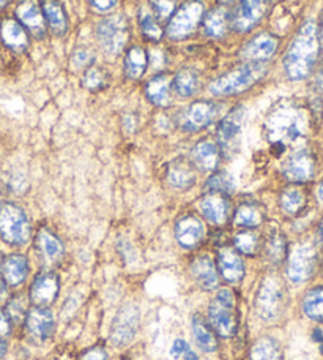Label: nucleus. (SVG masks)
<instances>
[{
	"mask_svg": "<svg viewBox=\"0 0 323 360\" xmlns=\"http://www.w3.org/2000/svg\"><path fill=\"white\" fill-rule=\"evenodd\" d=\"M265 131L271 146L282 152L290 146L301 143L308 136L309 114L296 101H281L270 112Z\"/></svg>",
	"mask_w": 323,
	"mask_h": 360,
	"instance_id": "f257e3e1",
	"label": "nucleus"
},
{
	"mask_svg": "<svg viewBox=\"0 0 323 360\" xmlns=\"http://www.w3.org/2000/svg\"><path fill=\"white\" fill-rule=\"evenodd\" d=\"M319 57V27L314 21L301 25L284 57V70L292 81L306 79Z\"/></svg>",
	"mask_w": 323,
	"mask_h": 360,
	"instance_id": "f03ea898",
	"label": "nucleus"
},
{
	"mask_svg": "<svg viewBox=\"0 0 323 360\" xmlns=\"http://www.w3.org/2000/svg\"><path fill=\"white\" fill-rule=\"evenodd\" d=\"M265 73H267V65L262 62L244 63V65L232 70L228 75L213 81L209 90L215 96H230L242 94L251 86H254Z\"/></svg>",
	"mask_w": 323,
	"mask_h": 360,
	"instance_id": "7ed1b4c3",
	"label": "nucleus"
},
{
	"mask_svg": "<svg viewBox=\"0 0 323 360\" xmlns=\"http://www.w3.org/2000/svg\"><path fill=\"white\" fill-rule=\"evenodd\" d=\"M209 319L213 329L218 335L224 338H232L237 332V311H235V295L230 289H219L215 299L210 302Z\"/></svg>",
	"mask_w": 323,
	"mask_h": 360,
	"instance_id": "20e7f679",
	"label": "nucleus"
},
{
	"mask_svg": "<svg viewBox=\"0 0 323 360\" xmlns=\"http://www.w3.org/2000/svg\"><path fill=\"white\" fill-rule=\"evenodd\" d=\"M0 239L18 247L29 242L30 223L19 205L11 202L0 205Z\"/></svg>",
	"mask_w": 323,
	"mask_h": 360,
	"instance_id": "39448f33",
	"label": "nucleus"
},
{
	"mask_svg": "<svg viewBox=\"0 0 323 360\" xmlns=\"http://www.w3.org/2000/svg\"><path fill=\"white\" fill-rule=\"evenodd\" d=\"M96 37H98V41L106 54H120L129 38L126 18L121 15H112L103 19L98 24V27H96Z\"/></svg>",
	"mask_w": 323,
	"mask_h": 360,
	"instance_id": "423d86ee",
	"label": "nucleus"
},
{
	"mask_svg": "<svg viewBox=\"0 0 323 360\" xmlns=\"http://www.w3.org/2000/svg\"><path fill=\"white\" fill-rule=\"evenodd\" d=\"M202 18L204 4L199 2V0H190V2L180 6L176 15H172L169 25H167V35L172 40H183L197 29Z\"/></svg>",
	"mask_w": 323,
	"mask_h": 360,
	"instance_id": "0eeeda50",
	"label": "nucleus"
},
{
	"mask_svg": "<svg viewBox=\"0 0 323 360\" xmlns=\"http://www.w3.org/2000/svg\"><path fill=\"white\" fill-rule=\"evenodd\" d=\"M284 289L281 281L275 276H268L258 288L256 308L258 316L265 321H273L282 313Z\"/></svg>",
	"mask_w": 323,
	"mask_h": 360,
	"instance_id": "6e6552de",
	"label": "nucleus"
},
{
	"mask_svg": "<svg viewBox=\"0 0 323 360\" xmlns=\"http://www.w3.org/2000/svg\"><path fill=\"white\" fill-rule=\"evenodd\" d=\"M140 321L139 307L134 304H126L119 310L111 327V342L117 348L126 346L133 342V338L138 332V326Z\"/></svg>",
	"mask_w": 323,
	"mask_h": 360,
	"instance_id": "1a4fd4ad",
	"label": "nucleus"
},
{
	"mask_svg": "<svg viewBox=\"0 0 323 360\" xmlns=\"http://www.w3.org/2000/svg\"><path fill=\"white\" fill-rule=\"evenodd\" d=\"M244 115H246V109L243 106H237L225 115L218 127V141L221 144L223 152L228 153V155L235 153L238 146H240Z\"/></svg>",
	"mask_w": 323,
	"mask_h": 360,
	"instance_id": "9d476101",
	"label": "nucleus"
},
{
	"mask_svg": "<svg viewBox=\"0 0 323 360\" xmlns=\"http://www.w3.org/2000/svg\"><path fill=\"white\" fill-rule=\"evenodd\" d=\"M315 252L311 245H298L290 253L287 275L294 283H303L309 280L314 274Z\"/></svg>",
	"mask_w": 323,
	"mask_h": 360,
	"instance_id": "9b49d317",
	"label": "nucleus"
},
{
	"mask_svg": "<svg viewBox=\"0 0 323 360\" xmlns=\"http://www.w3.org/2000/svg\"><path fill=\"white\" fill-rule=\"evenodd\" d=\"M315 171V163H314V157L311 155V152L306 149H300L294 152L292 155L287 158V162L284 163L282 172L290 182H308L311 180Z\"/></svg>",
	"mask_w": 323,
	"mask_h": 360,
	"instance_id": "f8f14e48",
	"label": "nucleus"
},
{
	"mask_svg": "<svg viewBox=\"0 0 323 360\" xmlns=\"http://www.w3.org/2000/svg\"><path fill=\"white\" fill-rule=\"evenodd\" d=\"M59 289L60 281L55 274L46 272L43 275H38L30 289V299L37 307H48L53 302H55Z\"/></svg>",
	"mask_w": 323,
	"mask_h": 360,
	"instance_id": "ddd939ff",
	"label": "nucleus"
},
{
	"mask_svg": "<svg viewBox=\"0 0 323 360\" xmlns=\"http://www.w3.org/2000/svg\"><path fill=\"white\" fill-rule=\"evenodd\" d=\"M216 108L211 101H196L186 109L182 117V127L186 131H199L215 119Z\"/></svg>",
	"mask_w": 323,
	"mask_h": 360,
	"instance_id": "4468645a",
	"label": "nucleus"
},
{
	"mask_svg": "<svg viewBox=\"0 0 323 360\" xmlns=\"http://www.w3.org/2000/svg\"><path fill=\"white\" fill-rule=\"evenodd\" d=\"M268 0H242L234 19V27L238 32H246L263 18Z\"/></svg>",
	"mask_w": 323,
	"mask_h": 360,
	"instance_id": "2eb2a0df",
	"label": "nucleus"
},
{
	"mask_svg": "<svg viewBox=\"0 0 323 360\" xmlns=\"http://www.w3.org/2000/svg\"><path fill=\"white\" fill-rule=\"evenodd\" d=\"M25 326L29 332L37 338H48L54 332V316L48 307H34L27 311Z\"/></svg>",
	"mask_w": 323,
	"mask_h": 360,
	"instance_id": "dca6fc26",
	"label": "nucleus"
},
{
	"mask_svg": "<svg viewBox=\"0 0 323 360\" xmlns=\"http://www.w3.org/2000/svg\"><path fill=\"white\" fill-rule=\"evenodd\" d=\"M176 237L183 248L197 247L204 239V224L199 218L186 215L176 224Z\"/></svg>",
	"mask_w": 323,
	"mask_h": 360,
	"instance_id": "f3484780",
	"label": "nucleus"
},
{
	"mask_svg": "<svg viewBox=\"0 0 323 360\" xmlns=\"http://www.w3.org/2000/svg\"><path fill=\"white\" fill-rule=\"evenodd\" d=\"M16 15L21 21V25H25L35 37H44L46 34V21H44L43 10L34 0H25L18 6Z\"/></svg>",
	"mask_w": 323,
	"mask_h": 360,
	"instance_id": "a211bd4d",
	"label": "nucleus"
},
{
	"mask_svg": "<svg viewBox=\"0 0 323 360\" xmlns=\"http://www.w3.org/2000/svg\"><path fill=\"white\" fill-rule=\"evenodd\" d=\"M204 217L213 224H223L229 217V201L223 193H209L200 202Z\"/></svg>",
	"mask_w": 323,
	"mask_h": 360,
	"instance_id": "6ab92c4d",
	"label": "nucleus"
},
{
	"mask_svg": "<svg viewBox=\"0 0 323 360\" xmlns=\"http://www.w3.org/2000/svg\"><path fill=\"white\" fill-rule=\"evenodd\" d=\"M218 266L221 276L228 283H237L243 278L244 264L235 250L223 248L218 255Z\"/></svg>",
	"mask_w": 323,
	"mask_h": 360,
	"instance_id": "aec40b11",
	"label": "nucleus"
},
{
	"mask_svg": "<svg viewBox=\"0 0 323 360\" xmlns=\"http://www.w3.org/2000/svg\"><path fill=\"white\" fill-rule=\"evenodd\" d=\"M277 44H279V41H277V38L273 35H270V34L258 35L254 38V40H251L246 46H244L243 56H244V59L254 60V62L267 60L271 56H275Z\"/></svg>",
	"mask_w": 323,
	"mask_h": 360,
	"instance_id": "412c9836",
	"label": "nucleus"
},
{
	"mask_svg": "<svg viewBox=\"0 0 323 360\" xmlns=\"http://www.w3.org/2000/svg\"><path fill=\"white\" fill-rule=\"evenodd\" d=\"M191 275L196 285L204 291H211L218 286V272L209 256H200L191 266Z\"/></svg>",
	"mask_w": 323,
	"mask_h": 360,
	"instance_id": "4be33fe9",
	"label": "nucleus"
},
{
	"mask_svg": "<svg viewBox=\"0 0 323 360\" xmlns=\"http://www.w3.org/2000/svg\"><path fill=\"white\" fill-rule=\"evenodd\" d=\"M191 158L197 169L210 172L215 169L219 163V149L215 143H211V141H200V143L194 146Z\"/></svg>",
	"mask_w": 323,
	"mask_h": 360,
	"instance_id": "5701e85b",
	"label": "nucleus"
},
{
	"mask_svg": "<svg viewBox=\"0 0 323 360\" xmlns=\"http://www.w3.org/2000/svg\"><path fill=\"white\" fill-rule=\"evenodd\" d=\"M167 180L173 188L188 190L196 182V172L190 162H186L185 158H178L172 162L167 169Z\"/></svg>",
	"mask_w": 323,
	"mask_h": 360,
	"instance_id": "b1692460",
	"label": "nucleus"
},
{
	"mask_svg": "<svg viewBox=\"0 0 323 360\" xmlns=\"http://www.w3.org/2000/svg\"><path fill=\"white\" fill-rule=\"evenodd\" d=\"M41 10L44 15V21H46L54 35L62 37L67 34L68 18L60 2H57V0H44Z\"/></svg>",
	"mask_w": 323,
	"mask_h": 360,
	"instance_id": "393cba45",
	"label": "nucleus"
},
{
	"mask_svg": "<svg viewBox=\"0 0 323 360\" xmlns=\"http://www.w3.org/2000/svg\"><path fill=\"white\" fill-rule=\"evenodd\" d=\"M29 264L22 255H11L4 261L2 275L8 286H19L27 278Z\"/></svg>",
	"mask_w": 323,
	"mask_h": 360,
	"instance_id": "a878e982",
	"label": "nucleus"
},
{
	"mask_svg": "<svg viewBox=\"0 0 323 360\" xmlns=\"http://www.w3.org/2000/svg\"><path fill=\"white\" fill-rule=\"evenodd\" d=\"M0 37L6 46L15 51H24L29 46L27 34L21 24L15 19H5L0 25Z\"/></svg>",
	"mask_w": 323,
	"mask_h": 360,
	"instance_id": "bb28decb",
	"label": "nucleus"
},
{
	"mask_svg": "<svg viewBox=\"0 0 323 360\" xmlns=\"http://www.w3.org/2000/svg\"><path fill=\"white\" fill-rule=\"evenodd\" d=\"M37 252L44 262H55L62 258L63 245L48 229H41L37 236Z\"/></svg>",
	"mask_w": 323,
	"mask_h": 360,
	"instance_id": "cd10ccee",
	"label": "nucleus"
},
{
	"mask_svg": "<svg viewBox=\"0 0 323 360\" xmlns=\"http://www.w3.org/2000/svg\"><path fill=\"white\" fill-rule=\"evenodd\" d=\"M172 78L167 75H158L147 82L145 94L153 105L167 106L171 101Z\"/></svg>",
	"mask_w": 323,
	"mask_h": 360,
	"instance_id": "c85d7f7f",
	"label": "nucleus"
},
{
	"mask_svg": "<svg viewBox=\"0 0 323 360\" xmlns=\"http://www.w3.org/2000/svg\"><path fill=\"white\" fill-rule=\"evenodd\" d=\"M229 25V13L223 6L211 10L209 15L205 16L204 21V30L205 34L211 38H221L228 32Z\"/></svg>",
	"mask_w": 323,
	"mask_h": 360,
	"instance_id": "c756f323",
	"label": "nucleus"
},
{
	"mask_svg": "<svg viewBox=\"0 0 323 360\" xmlns=\"http://www.w3.org/2000/svg\"><path fill=\"white\" fill-rule=\"evenodd\" d=\"M148 63V57L144 48L134 46L126 53L125 57V73L128 78L139 79L145 73Z\"/></svg>",
	"mask_w": 323,
	"mask_h": 360,
	"instance_id": "7c9ffc66",
	"label": "nucleus"
},
{
	"mask_svg": "<svg viewBox=\"0 0 323 360\" xmlns=\"http://www.w3.org/2000/svg\"><path fill=\"white\" fill-rule=\"evenodd\" d=\"M192 333H194V338H196L197 346L204 352L216 351L218 342H216L215 333L211 332L210 326L206 324L200 316H196L192 319Z\"/></svg>",
	"mask_w": 323,
	"mask_h": 360,
	"instance_id": "2f4dec72",
	"label": "nucleus"
},
{
	"mask_svg": "<svg viewBox=\"0 0 323 360\" xmlns=\"http://www.w3.org/2000/svg\"><path fill=\"white\" fill-rule=\"evenodd\" d=\"M263 221V212L256 204H242L237 209L234 223L242 228H256Z\"/></svg>",
	"mask_w": 323,
	"mask_h": 360,
	"instance_id": "473e14b6",
	"label": "nucleus"
},
{
	"mask_svg": "<svg viewBox=\"0 0 323 360\" xmlns=\"http://www.w3.org/2000/svg\"><path fill=\"white\" fill-rule=\"evenodd\" d=\"M172 87L180 96H183V98L192 96L199 87V78L196 72H192L190 68L180 70L176 75V78L172 79Z\"/></svg>",
	"mask_w": 323,
	"mask_h": 360,
	"instance_id": "72a5a7b5",
	"label": "nucleus"
},
{
	"mask_svg": "<svg viewBox=\"0 0 323 360\" xmlns=\"http://www.w3.org/2000/svg\"><path fill=\"white\" fill-rule=\"evenodd\" d=\"M251 360H281L279 346L273 338H258L251 351Z\"/></svg>",
	"mask_w": 323,
	"mask_h": 360,
	"instance_id": "f704fd0d",
	"label": "nucleus"
},
{
	"mask_svg": "<svg viewBox=\"0 0 323 360\" xmlns=\"http://www.w3.org/2000/svg\"><path fill=\"white\" fill-rule=\"evenodd\" d=\"M306 204V195L301 188L296 186H290L281 196V207L289 215H296L298 212L305 207Z\"/></svg>",
	"mask_w": 323,
	"mask_h": 360,
	"instance_id": "c9c22d12",
	"label": "nucleus"
},
{
	"mask_svg": "<svg viewBox=\"0 0 323 360\" xmlns=\"http://www.w3.org/2000/svg\"><path fill=\"white\" fill-rule=\"evenodd\" d=\"M303 310L314 321H323V286L314 288L305 295Z\"/></svg>",
	"mask_w": 323,
	"mask_h": 360,
	"instance_id": "e433bc0d",
	"label": "nucleus"
},
{
	"mask_svg": "<svg viewBox=\"0 0 323 360\" xmlns=\"http://www.w3.org/2000/svg\"><path fill=\"white\" fill-rule=\"evenodd\" d=\"M139 21H140V29L144 32L147 40L150 41H158L163 37V29L159 27L158 19L154 18L150 10L142 8L139 13Z\"/></svg>",
	"mask_w": 323,
	"mask_h": 360,
	"instance_id": "4c0bfd02",
	"label": "nucleus"
},
{
	"mask_svg": "<svg viewBox=\"0 0 323 360\" xmlns=\"http://www.w3.org/2000/svg\"><path fill=\"white\" fill-rule=\"evenodd\" d=\"M234 245L237 248V252L248 256H254L258 250V236L256 233H251V231H244V233L235 236Z\"/></svg>",
	"mask_w": 323,
	"mask_h": 360,
	"instance_id": "58836bf2",
	"label": "nucleus"
},
{
	"mask_svg": "<svg viewBox=\"0 0 323 360\" xmlns=\"http://www.w3.org/2000/svg\"><path fill=\"white\" fill-rule=\"evenodd\" d=\"M109 78L106 70H103L101 67H90L86 75H84V86H86L88 90H101L107 86Z\"/></svg>",
	"mask_w": 323,
	"mask_h": 360,
	"instance_id": "ea45409f",
	"label": "nucleus"
},
{
	"mask_svg": "<svg viewBox=\"0 0 323 360\" xmlns=\"http://www.w3.org/2000/svg\"><path fill=\"white\" fill-rule=\"evenodd\" d=\"M205 188L209 193H230L234 190V180L228 174V172H216V174H213L209 182H206Z\"/></svg>",
	"mask_w": 323,
	"mask_h": 360,
	"instance_id": "a19ab883",
	"label": "nucleus"
},
{
	"mask_svg": "<svg viewBox=\"0 0 323 360\" xmlns=\"http://www.w3.org/2000/svg\"><path fill=\"white\" fill-rule=\"evenodd\" d=\"M286 252H287V245H286V239L282 236H273L267 243V255L271 262L275 264H279V262L284 261L286 258Z\"/></svg>",
	"mask_w": 323,
	"mask_h": 360,
	"instance_id": "79ce46f5",
	"label": "nucleus"
},
{
	"mask_svg": "<svg viewBox=\"0 0 323 360\" xmlns=\"http://www.w3.org/2000/svg\"><path fill=\"white\" fill-rule=\"evenodd\" d=\"M152 13L157 15L158 21H166L173 15V10H176V2L173 0H150Z\"/></svg>",
	"mask_w": 323,
	"mask_h": 360,
	"instance_id": "37998d69",
	"label": "nucleus"
},
{
	"mask_svg": "<svg viewBox=\"0 0 323 360\" xmlns=\"http://www.w3.org/2000/svg\"><path fill=\"white\" fill-rule=\"evenodd\" d=\"M8 318L10 319H15V321H21L22 316L25 314V307H24V302L16 297L13 299L10 304H8Z\"/></svg>",
	"mask_w": 323,
	"mask_h": 360,
	"instance_id": "c03bdc74",
	"label": "nucleus"
},
{
	"mask_svg": "<svg viewBox=\"0 0 323 360\" xmlns=\"http://www.w3.org/2000/svg\"><path fill=\"white\" fill-rule=\"evenodd\" d=\"M92 8L98 13H107L117 6L119 0H88Z\"/></svg>",
	"mask_w": 323,
	"mask_h": 360,
	"instance_id": "a18cd8bd",
	"label": "nucleus"
},
{
	"mask_svg": "<svg viewBox=\"0 0 323 360\" xmlns=\"http://www.w3.org/2000/svg\"><path fill=\"white\" fill-rule=\"evenodd\" d=\"M73 60H74L76 65L84 67V65H87V63H90V62L93 60V54L90 53L88 49H84V48H81V49H77L76 53H74Z\"/></svg>",
	"mask_w": 323,
	"mask_h": 360,
	"instance_id": "49530a36",
	"label": "nucleus"
},
{
	"mask_svg": "<svg viewBox=\"0 0 323 360\" xmlns=\"http://www.w3.org/2000/svg\"><path fill=\"white\" fill-rule=\"evenodd\" d=\"M188 351H190V346L185 342V340H176L171 348V357H173V359L183 357Z\"/></svg>",
	"mask_w": 323,
	"mask_h": 360,
	"instance_id": "de8ad7c7",
	"label": "nucleus"
},
{
	"mask_svg": "<svg viewBox=\"0 0 323 360\" xmlns=\"http://www.w3.org/2000/svg\"><path fill=\"white\" fill-rule=\"evenodd\" d=\"M11 333V319L8 318V314L0 311V338L8 337Z\"/></svg>",
	"mask_w": 323,
	"mask_h": 360,
	"instance_id": "09e8293b",
	"label": "nucleus"
},
{
	"mask_svg": "<svg viewBox=\"0 0 323 360\" xmlns=\"http://www.w3.org/2000/svg\"><path fill=\"white\" fill-rule=\"evenodd\" d=\"M81 360H106V352L101 348H93L88 349L86 354L82 356Z\"/></svg>",
	"mask_w": 323,
	"mask_h": 360,
	"instance_id": "8fccbe9b",
	"label": "nucleus"
},
{
	"mask_svg": "<svg viewBox=\"0 0 323 360\" xmlns=\"http://www.w3.org/2000/svg\"><path fill=\"white\" fill-rule=\"evenodd\" d=\"M314 338L317 340V342H320V351H322V354H323V333L319 332V330H315V337Z\"/></svg>",
	"mask_w": 323,
	"mask_h": 360,
	"instance_id": "3c124183",
	"label": "nucleus"
},
{
	"mask_svg": "<svg viewBox=\"0 0 323 360\" xmlns=\"http://www.w3.org/2000/svg\"><path fill=\"white\" fill-rule=\"evenodd\" d=\"M182 360H199V359H197V356H196V354H194L192 351H188V352H186V354L183 356V359H182Z\"/></svg>",
	"mask_w": 323,
	"mask_h": 360,
	"instance_id": "603ef678",
	"label": "nucleus"
},
{
	"mask_svg": "<svg viewBox=\"0 0 323 360\" xmlns=\"http://www.w3.org/2000/svg\"><path fill=\"white\" fill-rule=\"evenodd\" d=\"M5 352H6V345L2 342V340H0V359L5 356Z\"/></svg>",
	"mask_w": 323,
	"mask_h": 360,
	"instance_id": "864d4df0",
	"label": "nucleus"
},
{
	"mask_svg": "<svg viewBox=\"0 0 323 360\" xmlns=\"http://www.w3.org/2000/svg\"><path fill=\"white\" fill-rule=\"evenodd\" d=\"M319 37H320V40L323 41V10H322V18H320V30H319Z\"/></svg>",
	"mask_w": 323,
	"mask_h": 360,
	"instance_id": "5fc2aeb1",
	"label": "nucleus"
},
{
	"mask_svg": "<svg viewBox=\"0 0 323 360\" xmlns=\"http://www.w3.org/2000/svg\"><path fill=\"white\" fill-rule=\"evenodd\" d=\"M319 239H320V242L323 243V220H322L320 226H319Z\"/></svg>",
	"mask_w": 323,
	"mask_h": 360,
	"instance_id": "6e6d98bb",
	"label": "nucleus"
},
{
	"mask_svg": "<svg viewBox=\"0 0 323 360\" xmlns=\"http://www.w3.org/2000/svg\"><path fill=\"white\" fill-rule=\"evenodd\" d=\"M319 196H320V199L323 201V180H322V184L319 186Z\"/></svg>",
	"mask_w": 323,
	"mask_h": 360,
	"instance_id": "4d7b16f0",
	"label": "nucleus"
},
{
	"mask_svg": "<svg viewBox=\"0 0 323 360\" xmlns=\"http://www.w3.org/2000/svg\"><path fill=\"white\" fill-rule=\"evenodd\" d=\"M6 4H8V0H0V8H4Z\"/></svg>",
	"mask_w": 323,
	"mask_h": 360,
	"instance_id": "13d9d810",
	"label": "nucleus"
}]
</instances>
